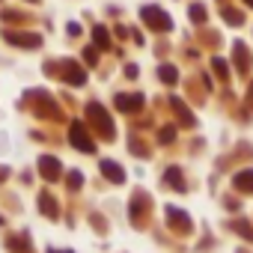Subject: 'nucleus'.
I'll return each instance as SVG.
<instances>
[{
	"label": "nucleus",
	"instance_id": "nucleus-2",
	"mask_svg": "<svg viewBox=\"0 0 253 253\" xmlns=\"http://www.w3.org/2000/svg\"><path fill=\"white\" fill-rule=\"evenodd\" d=\"M101 167L107 170V179H113V182H122V179H125V173H122V167H116V164H110V161H104Z\"/></svg>",
	"mask_w": 253,
	"mask_h": 253
},
{
	"label": "nucleus",
	"instance_id": "nucleus-3",
	"mask_svg": "<svg viewBox=\"0 0 253 253\" xmlns=\"http://www.w3.org/2000/svg\"><path fill=\"white\" fill-rule=\"evenodd\" d=\"M95 39H98V45H101V48H104V45H107V36H104V33H101V27H98V33H95Z\"/></svg>",
	"mask_w": 253,
	"mask_h": 253
},
{
	"label": "nucleus",
	"instance_id": "nucleus-1",
	"mask_svg": "<svg viewBox=\"0 0 253 253\" xmlns=\"http://www.w3.org/2000/svg\"><path fill=\"white\" fill-rule=\"evenodd\" d=\"M72 140H75V143H78L84 152H92V143L86 140V134H84V128H81V122H78L75 128H72Z\"/></svg>",
	"mask_w": 253,
	"mask_h": 253
}]
</instances>
